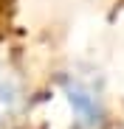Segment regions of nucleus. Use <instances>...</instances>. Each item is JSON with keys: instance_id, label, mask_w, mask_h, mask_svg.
Returning <instances> with one entry per match:
<instances>
[{"instance_id": "f257e3e1", "label": "nucleus", "mask_w": 124, "mask_h": 129, "mask_svg": "<svg viewBox=\"0 0 124 129\" xmlns=\"http://www.w3.org/2000/svg\"><path fill=\"white\" fill-rule=\"evenodd\" d=\"M45 53L26 17V0H0V129H39Z\"/></svg>"}, {"instance_id": "f03ea898", "label": "nucleus", "mask_w": 124, "mask_h": 129, "mask_svg": "<svg viewBox=\"0 0 124 129\" xmlns=\"http://www.w3.org/2000/svg\"><path fill=\"white\" fill-rule=\"evenodd\" d=\"M116 3H118V6H121V9H124V0H116Z\"/></svg>"}]
</instances>
